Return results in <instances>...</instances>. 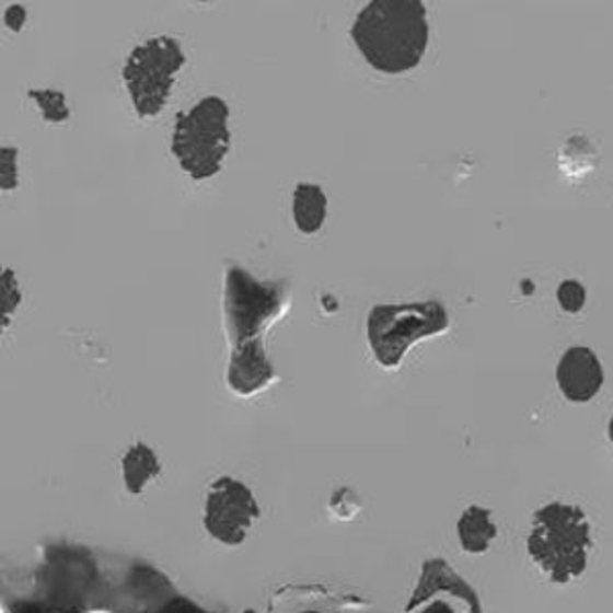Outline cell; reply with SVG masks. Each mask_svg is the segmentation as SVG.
<instances>
[{"label": "cell", "mask_w": 613, "mask_h": 613, "mask_svg": "<svg viewBox=\"0 0 613 613\" xmlns=\"http://www.w3.org/2000/svg\"><path fill=\"white\" fill-rule=\"evenodd\" d=\"M350 37L377 72H409L428 49L426 4L421 0H372L354 19Z\"/></svg>", "instance_id": "1"}, {"label": "cell", "mask_w": 613, "mask_h": 613, "mask_svg": "<svg viewBox=\"0 0 613 613\" xmlns=\"http://www.w3.org/2000/svg\"><path fill=\"white\" fill-rule=\"evenodd\" d=\"M230 148V105L221 96H205L195 107L176 113L170 150L193 181L217 176Z\"/></svg>", "instance_id": "2"}, {"label": "cell", "mask_w": 613, "mask_h": 613, "mask_svg": "<svg viewBox=\"0 0 613 613\" xmlns=\"http://www.w3.org/2000/svg\"><path fill=\"white\" fill-rule=\"evenodd\" d=\"M291 307V285L287 280H258L242 266L225 270L223 320L231 348L264 337L270 325L280 322Z\"/></svg>", "instance_id": "3"}, {"label": "cell", "mask_w": 613, "mask_h": 613, "mask_svg": "<svg viewBox=\"0 0 613 613\" xmlns=\"http://www.w3.org/2000/svg\"><path fill=\"white\" fill-rule=\"evenodd\" d=\"M448 327L450 315L440 301L374 305L367 320L368 346L379 367L397 368L415 342Z\"/></svg>", "instance_id": "4"}, {"label": "cell", "mask_w": 613, "mask_h": 613, "mask_svg": "<svg viewBox=\"0 0 613 613\" xmlns=\"http://www.w3.org/2000/svg\"><path fill=\"white\" fill-rule=\"evenodd\" d=\"M184 63L183 47L169 35L152 37L131 49L123 66V82L138 117H158L164 111Z\"/></svg>", "instance_id": "5"}, {"label": "cell", "mask_w": 613, "mask_h": 613, "mask_svg": "<svg viewBox=\"0 0 613 613\" xmlns=\"http://www.w3.org/2000/svg\"><path fill=\"white\" fill-rule=\"evenodd\" d=\"M261 518V507L252 489L233 476H219L205 497V530L215 542L238 548Z\"/></svg>", "instance_id": "6"}, {"label": "cell", "mask_w": 613, "mask_h": 613, "mask_svg": "<svg viewBox=\"0 0 613 613\" xmlns=\"http://www.w3.org/2000/svg\"><path fill=\"white\" fill-rule=\"evenodd\" d=\"M276 381V368L264 346V337L231 348L228 386L238 397H254Z\"/></svg>", "instance_id": "7"}, {"label": "cell", "mask_w": 613, "mask_h": 613, "mask_svg": "<svg viewBox=\"0 0 613 613\" xmlns=\"http://www.w3.org/2000/svg\"><path fill=\"white\" fill-rule=\"evenodd\" d=\"M556 381L568 401L587 403L603 386V368L595 352L585 346H575L563 354L556 368Z\"/></svg>", "instance_id": "8"}, {"label": "cell", "mask_w": 613, "mask_h": 613, "mask_svg": "<svg viewBox=\"0 0 613 613\" xmlns=\"http://www.w3.org/2000/svg\"><path fill=\"white\" fill-rule=\"evenodd\" d=\"M327 217V197L320 184L299 183L292 193V219L297 230L313 235L322 230Z\"/></svg>", "instance_id": "9"}, {"label": "cell", "mask_w": 613, "mask_h": 613, "mask_svg": "<svg viewBox=\"0 0 613 613\" xmlns=\"http://www.w3.org/2000/svg\"><path fill=\"white\" fill-rule=\"evenodd\" d=\"M123 483L131 495H141L155 476L162 473L160 460L143 442L131 446L123 456Z\"/></svg>", "instance_id": "10"}, {"label": "cell", "mask_w": 613, "mask_h": 613, "mask_svg": "<svg viewBox=\"0 0 613 613\" xmlns=\"http://www.w3.org/2000/svg\"><path fill=\"white\" fill-rule=\"evenodd\" d=\"M497 536V528L490 513L481 507H469L459 521V537L462 551L481 554L489 548L490 540Z\"/></svg>", "instance_id": "11"}, {"label": "cell", "mask_w": 613, "mask_h": 613, "mask_svg": "<svg viewBox=\"0 0 613 613\" xmlns=\"http://www.w3.org/2000/svg\"><path fill=\"white\" fill-rule=\"evenodd\" d=\"M21 301H23V292L19 289L15 270L4 268L0 273V320H2V329H7V325L11 323V317L21 305Z\"/></svg>", "instance_id": "12"}, {"label": "cell", "mask_w": 613, "mask_h": 613, "mask_svg": "<svg viewBox=\"0 0 613 613\" xmlns=\"http://www.w3.org/2000/svg\"><path fill=\"white\" fill-rule=\"evenodd\" d=\"M30 99L37 101L39 111H42V117L47 123L68 122L70 108L66 105L63 92L51 91V89H47V91H30Z\"/></svg>", "instance_id": "13"}, {"label": "cell", "mask_w": 613, "mask_h": 613, "mask_svg": "<svg viewBox=\"0 0 613 613\" xmlns=\"http://www.w3.org/2000/svg\"><path fill=\"white\" fill-rule=\"evenodd\" d=\"M329 513L342 521H350L362 511V504L356 497V493L348 487L337 489L329 499Z\"/></svg>", "instance_id": "14"}, {"label": "cell", "mask_w": 613, "mask_h": 613, "mask_svg": "<svg viewBox=\"0 0 613 613\" xmlns=\"http://www.w3.org/2000/svg\"><path fill=\"white\" fill-rule=\"evenodd\" d=\"M16 160H19V150L13 146H2L0 148V188L7 190H15L19 184V169H16Z\"/></svg>", "instance_id": "15"}, {"label": "cell", "mask_w": 613, "mask_h": 613, "mask_svg": "<svg viewBox=\"0 0 613 613\" xmlns=\"http://www.w3.org/2000/svg\"><path fill=\"white\" fill-rule=\"evenodd\" d=\"M558 303L567 311V313H579L585 307V287L577 280H565L558 287Z\"/></svg>", "instance_id": "16"}, {"label": "cell", "mask_w": 613, "mask_h": 613, "mask_svg": "<svg viewBox=\"0 0 613 613\" xmlns=\"http://www.w3.org/2000/svg\"><path fill=\"white\" fill-rule=\"evenodd\" d=\"M25 21H27V11H25L21 4L9 7V11L4 13V23H7V27L11 31H15V33L23 30Z\"/></svg>", "instance_id": "17"}]
</instances>
